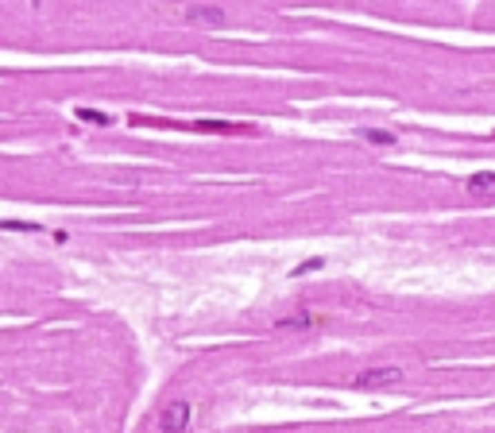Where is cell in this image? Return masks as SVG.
I'll return each mask as SVG.
<instances>
[{
    "instance_id": "3",
    "label": "cell",
    "mask_w": 495,
    "mask_h": 433,
    "mask_svg": "<svg viewBox=\"0 0 495 433\" xmlns=\"http://www.w3.org/2000/svg\"><path fill=\"white\" fill-rule=\"evenodd\" d=\"M182 20L190 23V28H221L224 8H217V4H194V8L182 12Z\"/></svg>"
},
{
    "instance_id": "5",
    "label": "cell",
    "mask_w": 495,
    "mask_h": 433,
    "mask_svg": "<svg viewBox=\"0 0 495 433\" xmlns=\"http://www.w3.org/2000/svg\"><path fill=\"white\" fill-rule=\"evenodd\" d=\"M360 139H368V143H379V148H395V143H398L395 132H379V128H360Z\"/></svg>"
},
{
    "instance_id": "9",
    "label": "cell",
    "mask_w": 495,
    "mask_h": 433,
    "mask_svg": "<svg viewBox=\"0 0 495 433\" xmlns=\"http://www.w3.org/2000/svg\"><path fill=\"white\" fill-rule=\"evenodd\" d=\"M0 228H16V232H39V225H28V221H0Z\"/></svg>"
},
{
    "instance_id": "6",
    "label": "cell",
    "mask_w": 495,
    "mask_h": 433,
    "mask_svg": "<svg viewBox=\"0 0 495 433\" xmlns=\"http://www.w3.org/2000/svg\"><path fill=\"white\" fill-rule=\"evenodd\" d=\"M313 325H321V317H313V314H294V317H282L279 329H313Z\"/></svg>"
},
{
    "instance_id": "2",
    "label": "cell",
    "mask_w": 495,
    "mask_h": 433,
    "mask_svg": "<svg viewBox=\"0 0 495 433\" xmlns=\"http://www.w3.org/2000/svg\"><path fill=\"white\" fill-rule=\"evenodd\" d=\"M194 425V403L190 399H175V403H166L163 414H159V430L163 433H186Z\"/></svg>"
},
{
    "instance_id": "1",
    "label": "cell",
    "mask_w": 495,
    "mask_h": 433,
    "mask_svg": "<svg viewBox=\"0 0 495 433\" xmlns=\"http://www.w3.org/2000/svg\"><path fill=\"white\" fill-rule=\"evenodd\" d=\"M395 383H402V367L395 364L364 367V372L352 375V387H360V391H379V387H395Z\"/></svg>"
},
{
    "instance_id": "7",
    "label": "cell",
    "mask_w": 495,
    "mask_h": 433,
    "mask_svg": "<svg viewBox=\"0 0 495 433\" xmlns=\"http://www.w3.org/2000/svg\"><path fill=\"white\" fill-rule=\"evenodd\" d=\"M78 120H86V124H113V117L97 112V108H78Z\"/></svg>"
},
{
    "instance_id": "4",
    "label": "cell",
    "mask_w": 495,
    "mask_h": 433,
    "mask_svg": "<svg viewBox=\"0 0 495 433\" xmlns=\"http://www.w3.org/2000/svg\"><path fill=\"white\" fill-rule=\"evenodd\" d=\"M465 186L476 197H495V170H476V174H468Z\"/></svg>"
},
{
    "instance_id": "8",
    "label": "cell",
    "mask_w": 495,
    "mask_h": 433,
    "mask_svg": "<svg viewBox=\"0 0 495 433\" xmlns=\"http://www.w3.org/2000/svg\"><path fill=\"white\" fill-rule=\"evenodd\" d=\"M318 267H325V259H306V263L294 267L291 275H294V279H298V275H310V271H318Z\"/></svg>"
}]
</instances>
